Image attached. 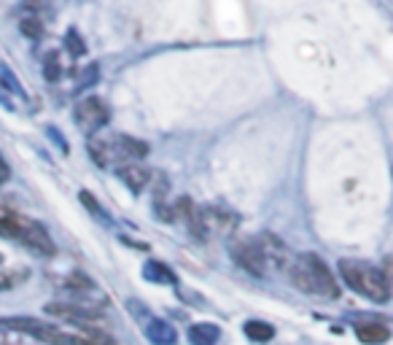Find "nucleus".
Masks as SVG:
<instances>
[{
	"label": "nucleus",
	"instance_id": "f257e3e1",
	"mask_svg": "<svg viewBox=\"0 0 393 345\" xmlns=\"http://www.w3.org/2000/svg\"><path fill=\"white\" fill-rule=\"evenodd\" d=\"M340 276L342 280L359 292L361 297L372 299V302H388L393 294L391 276L385 270H380L369 262H359V259H342L340 262Z\"/></svg>",
	"mask_w": 393,
	"mask_h": 345
},
{
	"label": "nucleus",
	"instance_id": "f03ea898",
	"mask_svg": "<svg viewBox=\"0 0 393 345\" xmlns=\"http://www.w3.org/2000/svg\"><path fill=\"white\" fill-rule=\"evenodd\" d=\"M289 276L296 289L308 294H318V297H329V299H334L340 294V286L331 278L326 262L315 254H302V257L294 259V264L289 267Z\"/></svg>",
	"mask_w": 393,
	"mask_h": 345
},
{
	"label": "nucleus",
	"instance_id": "7ed1b4c3",
	"mask_svg": "<svg viewBox=\"0 0 393 345\" xmlns=\"http://www.w3.org/2000/svg\"><path fill=\"white\" fill-rule=\"evenodd\" d=\"M0 238L19 243V245L30 248L35 254H41V257H54V251H57V245H54V241L49 238V232L43 226L33 222V219L14 216V213L0 219Z\"/></svg>",
	"mask_w": 393,
	"mask_h": 345
},
{
	"label": "nucleus",
	"instance_id": "20e7f679",
	"mask_svg": "<svg viewBox=\"0 0 393 345\" xmlns=\"http://www.w3.org/2000/svg\"><path fill=\"white\" fill-rule=\"evenodd\" d=\"M229 251H232V259L237 262L242 270H248L251 276L261 278L264 273H267V262H264V254H261L258 241H251V238H235L232 245H229Z\"/></svg>",
	"mask_w": 393,
	"mask_h": 345
},
{
	"label": "nucleus",
	"instance_id": "39448f33",
	"mask_svg": "<svg viewBox=\"0 0 393 345\" xmlns=\"http://www.w3.org/2000/svg\"><path fill=\"white\" fill-rule=\"evenodd\" d=\"M43 313H46V316H54V318H60V321H68L70 327L95 329V321H103L100 313H95L92 308H81V305L68 302V299H62V302H49V305L43 308Z\"/></svg>",
	"mask_w": 393,
	"mask_h": 345
},
{
	"label": "nucleus",
	"instance_id": "423d86ee",
	"mask_svg": "<svg viewBox=\"0 0 393 345\" xmlns=\"http://www.w3.org/2000/svg\"><path fill=\"white\" fill-rule=\"evenodd\" d=\"M73 119H76V124H78L81 130L95 133V130H100V127L108 124L111 114H108V105H105L100 97H84L81 103L76 105Z\"/></svg>",
	"mask_w": 393,
	"mask_h": 345
},
{
	"label": "nucleus",
	"instance_id": "0eeeda50",
	"mask_svg": "<svg viewBox=\"0 0 393 345\" xmlns=\"http://www.w3.org/2000/svg\"><path fill=\"white\" fill-rule=\"evenodd\" d=\"M258 245H261V254H264V262H267V270L270 267H275V270H289L291 264H294V259H296L291 257L289 248L277 241L273 232H264L258 238Z\"/></svg>",
	"mask_w": 393,
	"mask_h": 345
},
{
	"label": "nucleus",
	"instance_id": "6e6552de",
	"mask_svg": "<svg viewBox=\"0 0 393 345\" xmlns=\"http://www.w3.org/2000/svg\"><path fill=\"white\" fill-rule=\"evenodd\" d=\"M116 172H119V178L124 181V187L132 191H140L151 181V170L143 168V165H137V162H124V165H119Z\"/></svg>",
	"mask_w": 393,
	"mask_h": 345
},
{
	"label": "nucleus",
	"instance_id": "1a4fd4ad",
	"mask_svg": "<svg viewBox=\"0 0 393 345\" xmlns=\"http://www.w3.org/2000/svg\"><path fill=\"white\" fill-rule=\"evenodd\" d=\"M146 337H149L154 345H175L178 343V332H175L167 321H162V318H151V321L146 324Z\"/></svg>",
	"mask_w": 393,
	"mask_h": 345
},
{
	"label": "nucleus",
	"instance_id": "9d476101",
	"mask_svg": "<svg viewBox=\"0 0 393 345\" xmlns=\"http://www.w3.org/2000/svg\"><path fill=\"white\" fill-rule=\"evenodd\" d=\"M356 337H359L364 345H382L388 343L391 337V329L382 327V324H356Z\"/></svg>",
	"mask_w": 393,
	"mask_h": 345
},
{
	"label": "nucleus",
	"instance_id": "9b49d317",
	"mask_svg": "<svg viewBox=\"0 0 393 345\" xmlns=\"http://www.w3.org/2000/svg\"><path fill=\"white\" fill-rule=\"evenodd\" d=\"M188 340L191 345H216L221 340V329L216 324H197L188 329Z\"/></svg>",
	"mask_w": 393,
	"mask_h": 345
},
{
	"label": "nucleus",
	"instance_id": "f8f14e48",
	"mask_svg": "<svg viewBox=\"0 0 393 345\" xmlns=\"http://www.w3.org/2000/svg\"><path fill=\"white\" fill-rule=\"evenodd\" d=\"M245 337L254 340V343H270L275 337V329L264 321H248L245 324Z\"/></svg>",
	"mask_w": 393,
	"mask_h": 345
},
{
	"label": "nucleus",
	"instance_id": "ddd939ff",
	"mask_svg": "<svg viewBox=\"0 0 393 345\" xmlns=\"http://www.w3.org/2000/svg\"><path fill=\"white\" fill-rule=\"evenodd\" d=\"M143 276L149 278V280H154V283H175V276H172L165 264H159V262H146Z\"/></svg>",
	"mask_w": 393,
	"mask_h": 345
},
{
	"label": "nucleus",
	"instance_id": "4468645a",
	"mask_svg": "<svg viewBox=\"0 0 393 345\" xmlns=\"http://www.w3.org/2000/svg\"><path fill=\"white\" fill-rule=\"evenodd\" d=\"M19 30L27 35V38H33V41H41V35H43V22L38 17H25L19 22Z\"/></svg>",
	"mask_w": 393,
	"mask_h": 345
},
{
	"label": "nucleus",
	"instance_id": "2eb2a0df",
	"mask_svg": "<svg viewBox=\"0 0 393 345\" xmlns=\"http://www.w3.org/2000/svg\"><path fill=\"white\" fill-rule=\"evenodd\" d=\"M43 76L49 79V81H57L60 79V62H57V54H49L46 57V65H43Z\"/></svg>",
	"mask_w": 393,
	"mask_h": 345
},
{
	"label": "nucleus",
	"instance_id": "dca6fc26",
	"mask_svg": "<svg viewBox=\"0 0 393 345\" xmlns=\"http://www.w3.org/2000/svg\"><path fill=\"white\" fill-rule=\"evenodd\" d=\"M25 278H27V273H6V276H0V292L17 286L19 280H25Z\"/></svg>",
	"mask_w": 393,
	"mask_h": 345
},
{
	"label": "nucleus",
	"instance_id": "f3484780",
	"mask_svg": "<svg viewBox=\"0 0 393 345\" xmlns=\"http://www.w3.org/2000/svg\"><path fill=\"white\" fill-rule=\"evenodd\" d=\"M65 43H68L70 49H73V54H84V43H81V38H78V33H76V30H70V33L65 35Z\"/></svg>",
	"mask_w": 393,
	"mask_h": 345
},
{
	"label": "nucleus",
	"instance_id": "a211bd4d",
	"mask_svg": "<svg viewBox=\"0 0 393 345\" xmlns=\"http://www.w3.org/2000/svg\"><path fill=\"white\" fill-rule=\"evenodd\" d=\"M8 175H11V170H8V165H6V159L0 156V184H3V181H8Z\"/></svg>",
	"mask_w": 393,
	"mask_h": 345
},
{
	"label": "nucleus",
	"instance_id": "6ab92c4d",
	"mask_svg": "<svg viewBox=\"0 0 393 345\" xmlns=\"http://www.w3.org/2000/svg\"><path fill=\"white\" fill-rule=\"evenodd\" d=\"M0 264H3V257H0Z\"/></svg>",
	"mask_w": 393,
	"mask_h": 345
}]
</instances>
